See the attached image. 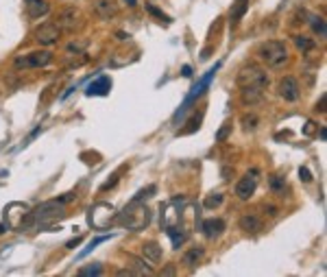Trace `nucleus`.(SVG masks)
<instances>
[{
  "label": "nucleus",
  "mask_w": 327,
  "mask_h": 277,
  "mask_svg": "<svg viewBox=\"0 0 327 277\" xmlns=\"http://www.w3.org/2000/svg\"><path fill=\"white\" fill-rule=\"evenodd\" d=\"M122 3H127L129 7H135V5H137V0H122Z\"/></svg>",
  "instance_id": "40"
},
{
  "label": "nucleus",
  "mask_w": 327,
  "mask_h": 277,
  "mask_svg": "<svg viewBox=\"0 0 327 277\" xmlns=\"http://www.w3.org/2000/svg\"><path fill=\"white\" fill-rule=\"evenodd\" d=\"M146 11L150 13V16H155V18L159 20V22H164V24H170V22H173V20H170V16H166L164 11H159L155 5H146Z\"/></svg>",
  "instance_id": "27"
},
{
  "label": "nucleus",
  "mask_w": 327,
  "mask_h": 277,
  "mask_svg": "<svg viewBox=\"0 0 327 277\" xmlns=\"http://www.w3.org/2000/svg\"><path fill=\"white\" fill-rule=\"evenodd\" d=\"M101 273H103V268L98 266V264L96 266H83L81 271H78V275H83V277L85 275H101Z\"/></svg>",
  "instance_id": "29"
},
{
  "label": "nucleus",
  "mask_w": 327,
  "mask_h": 277,
  "mask_svg": "<svg viewBox=\"0 0 327 277\" xmlns=\"http://www.w3.org/2000/svg\"><path fill=\"white\" fill-rule=\"evenodd\" d=\"M238 85H240V94H242V101L253 105V103H260L264 98V92L266 88L271 85V79H268L266 70L258 63H247L242 65L240 72H238Z\"/></svg>",
  "instance_id": "1"
},
{
  "label": "nucleus",
  "mask_w": 327,
  "mask_h": 277,
  "mask_svg": "<svg viewBox=\"0 0 327 277\" xmlns=\"http://www.w3.org/2000/svg\"><path fill=\"white\" fill-rule=\"evenodd\" d=\"M61 37V26L55 22H44L35 29V42L39 46H55Z\"/></svg>",
  "instance_id": "7"
},
{
  "label": "nucleus",
  "mask_w": 327,
  "mask_h": 277,
  "mask_svg": "<svg viewBox=\"0 0 327 277\" xmlns=\"http://www.w3.org/2000/svg\"><path fill=\"white\" fill-rule=\"evenodd\" d=\"M94 11H96V16L101 20H109V18H114L118 13V7L111 3V0H96V3H94Z\"/></svg>",
  "instance_id": "14"
},
{
  "label": "nucleus",
  "mask_w": 327,
  "mask_h": 277,
  "mask_svg": "<svg viewBox=\"0 0 327 277\" xmlns=\"http://www.w3.org/2000/svg\"><path fill=\"white\" fill-rule=\"evenodd\" d=\"M312 131H314V122H307V127L303 129V133H305V135H310Z\"/></svg>",
  "instance_id": "36"
},
{
  "label": "nucleus",
  "mask_w": 327,
  "mask_h": 277,
  "mask_svg": "<svg viewBox=\"0 0 327 277\" xmlns=\"http://www.w3.org/2000/svg\"><path fill=\"white\" fill-rule=\"evenodd\" d=\"M157 192V188L155 186H148V188H144V190H140V192H137L135 196H133V199H131V201H135V203H142L144 199H150V196H153Z\"/></svg>",
  "instance_id": "28"
},
{
  "label": "nucleus",
  "mask_w": 327,
  "mask_h": 277,
  "mask_svg": "<svg viewBox=\"0 0 327 277\" xmlns=\"http://www.w3.org/2000/svg\"><path fill=\"white\" fill-rule=\"evenodd\" d=\"M118 39H129V33H118Z\"/></svg>",
  "instance_id": "39"
},
{
  "label": "nucleus",
  "mask_w": 327,
  "mask_h": 277,
  "mask_svg": "<svg viewBox=\"0 0 327 277\" xmlns=\"http://www.w3.org/2000/svg\"><path fill=\"white\" fill-rule=\"evenodd\" d=\"M299 177H301V181H305V183H310L312 181V173L307 170L305 166L303 168H299Z\"/></svg>",
  "instance_id": "31"
},
{
  "label": "nucleus",
  "mask_w": 327,
  "mask_h": 277,
  "mask_svg": "<svg viewBox=\"0 0 327 277\" xmlns=\"http://www.w3.org/2000/svg\"><path fill=\"white\" fill-rule=\"evenodd\" d=\"M253 175H258V170H253L251 175L242 177V179L235 183V196H238L240 201H249L251 196L255 194V188H258V179H255Z\"/></svg>",
  "instance_id": "9"
},
{
  "label": "nucleus",
  "mask_w": 327,
  "mask_h": 277,
  "mask_svg": "<svg viewBox=\"0 0 327 277\" xmlns=\"http://www.w3.org/2000/svg\"><path fill=\"white\" fill-rule=\"evenodd\" d=\"M203 255H205V249H203V247H192L190 251L183 253V264L190 266V268H194L196 264H201Z\"/></svg>",
  "instance_id": "16"
},
{
  "label": "nucleus",
  "mask_w": 327,
  "mask_h": 277,
  "mask_svg": "<svg viewBox=\"0 0 327 277\" xmlns=\"http://www.w3.org/2000/svg\"><path fill=\"white\" fill-rule=\"evenodd\" d=\"M277 94L284 98L288 103H297L299 96H301V88H299V81L294 77H284L281 81L277 83Z\"/></svg>",
  "instance_id": "8"
},
{
  "label": "nucleus",
  "mask_w": 327,
  "mask_h": 277,
  "mask_svg": "<svg viewBox=\"0 0 327 277\" xmlns=\"http://www.w3.org/2000/svg\"><path fill=\"white\" fill-rule=\"evenodd\" d=\"M48 63H52V52L50 50H33L26 52L22 57H16V65L18 70H35V68H46Z\"/></svg>",
  "instance_id": "5"
},
{
  "label": "nucleus",
  "mask_w": 327,
  "mask_h": 277,
  "mask_svg": "<svg viewBox=\"0 0 327 277\" xmlns=\"http://www.w3.org/2000/svg\"><path fill=\"white\" fill-rule=\"evenodd\" d=\"M240 122H242V127H244V131H255V129H258V124H260V116L244 114L240 118Z\"/></svg>",
  "instance_id": "25"
},
{
  "label": "nucleus",
  "mask_w": 327,
  "mask_h": 277,
  "mask_svg": "<svg viewBox=\"0 0 327 277\" xmlns=\"http://www.w3.org/2000/svg\"><path fill=\"white\" fill-rule=\"evenodd\" d=\"M229 135H231V124H225V127H222L218 133H216V140H218V142H225Z\"/></svg>",
  "instance_id": "30"
},
{
  "label": "nucleus",
  "mask_w": 327,
  "mask_h": 277,
  "mask_svg": "<svg viewBox=\"0 0 327 277\" xmlns=\"http://www.w3.org/2000/svg\"><path fill=\"white\" fill-rule=\"evenodd\" d=\"M142 258L148 260V262H159L161 260V247L157 242H144L142 245Z\"/></svg>",
  "instance_id": "15"
},
{
  "label": "nucleus",
  "mask_w": 327,
  "mask_h": 277,
  "mask_svg": "<svg viewBox=\"0 0 327 277\" xmlns=\"http://www.w3.org/2000/svg\"><path fill=\"white\" fill-rule=\"evenodd\" d=\"M260 59L271 70H281L290 61V55H288V48L284 42H279V39H268V42L260 46Z\"/></svg>",
  "instance_id": "3"
},
{
  "label": "nucleus",
  "mask_w": 327,
  "mask_h": 277,
  "mask_svg": "<svg viewBox=\"0 0 327 277\" xmlns=\"http://www.w3.org/2000/svg\"><path fill=\"white\" fill-rule=\"evenodd\" d=\"M238 225H240V229L244 234H260L262 229V221L258 219L255 214H244V216H240V221H238Z\"/></svg>",
  "instance_id": "12"
},
{
  "label": "nucleus",
  "mask_w": 327,
  "mask_h": 277,
  "mask_svg": "<svg viewBox=\"0 0 327 277\" xmlns=\"http://www.w3.org/2000/svg\"><path fill=\"white\" fill-rule=\"evenodd\" d=\"M78 18V11L76 9H65L61 16H59V26H65V29H74V20Z\"/></svg>",
  "instance_id": "19"
},
{
  "label": "nucleus",
  "mask_w": 327,
  "mask_h": 277,
  "mask_svg": "<svg viewBox=\"0 0 327 277\" xmlns=\"http://www.w3.org/2000/svg\"><path fill=\"white\" fill-rule=\"evenodd\" d=\"M105 240H107V238H105V236H103V238H96V240H92V242H90V247H88V249H85V251L81 253V258H85V255H88V253L92 251V249H94L96 245H101V242H105Z\"/></svg>",
  "instance_id": "32"
},
{
  "label": "nucleus",
  "mask_w": 327,
  "mask_h": 277,
  "mask_svg": "<svg viewBox=\"0 0 327 277\" xmlns=\"http://www.w3.org/2000/svg\"><path fill=\"white\" fill-rule=\"evenodd\" d=\"M294 46L301 50V52H310L314 46H316V42H314L312 37H305V35H297L294 37Z\"/></svg>",
  "instance_id": "22"
},
{
  "label": "nucleus",
  "mask_w": 327,
  "mask_h": 277,
  "mask_svg": "<svg viewBox=\"0 0 327 277\" xmlns=\"http://www.w3.org/2000/svg\"><path fill=\"white\" fill-rule=\"evenodd\" d=\"M74 199H76V194L68 192L65 196L50 199V201L42 203V205H37L31 212L33 225H44V223H48V221H55V219H61V216H65V205H68L70 201H74Z\"/></svg>",
  "instance_id": "2"
},
{
  "label": "nucleus",
  "mask_w": 327,
  "mask_h": 277,
  "mask_svg": "<svg viewBox=\"0 0 327 277\" xmlns=\"http://www.w3.org/2000/svg\"><path fill=\"white\" fill-rule=\"evenodd\" d=\"M116 219V212L109 203H98L90 210V225L94 229H107V225Z\"/></svg>",
  "instance_id": "6"
},
{
  "label": "nucleus",
  "mask_w": 327,
  "mask_h": 277,
  "mask_svg": "<svg viewBox=\"0 0 327 277\" xmlns=\"http://www.w3.org/2000/svg\"><path fill=\"white\" fill-rule=\"evenodd\" d=\"M247 9H249V0H235L231 11H229V20H231V24H238L242 20V16L247 13Z\"/></svg>",
  "instance_id": "17"
},
{
  "label": "nucleus",
  "mask_w": 327,
  "mask_h": 277,
  "mask_svg": "<svg viewBox=\"0 0 327 277\" xmlns=\"http://www.w3.org/2000/svg\"><path fill=\"white\" fill-rule=\"evenodd\" d=\"M127 260L131 262V268H133L131 273H137V275H153V268H150L146 262H144V258H133V255H127Z\"/></svg>",
  "instance_id": "18"
},
{
  "label": "nucleus",
  "mask_w": 327,
  "mask_h": 277,
  "mask_svg": "<svg viewBox=\"0 0 327 277\" xmlns=\"http://www.w3.org/2000/svg\"><path fill=\"white\" fill-rule=\"evenodd\" d=\"M225 229H227V223L222 219H205L201 223V232H203V236H205L207 240L220 238V236L225 234Z\"/></svg>",
  "instance_id": "10"
},
{
  "label": "nucleus",
  "mask_w": 327,
  "mask_h": 277,
  "mask_svg": "<svg viewBox=\"0 0 327 277\" xmlns=\"http://www.w3.org/2000/svg\"><path fill=\"white\" fill-rule=\"evenodd\" d=\"M161 275H175V266H166L161 271Z\"/></svg>",
  "instance_id": "37"
},
{
  "label": "nucleus",
  "mask_w": 327,
  "mask_h": 277,
  "mask_svg": "<svg viewBox=\"0 0 327 277\" xmlns=\"http://www.w3.org/2000/svg\"><path fill=\"white\" fill-rule=\"evenodd\" d=\"M181 75H183V77H192V68H190V65H183V68H181Z\"/></svg>",
  "instance_id": "35"
},
{
  "label": "nucleus",
  "mask_w": 327,
  "mask_h": 277,
  "mask_svg": "<svg viewBox=\"0 0 327 277\" xmlns=\"http://www.w3.org/2000/svg\"><path fill=\"white\" fill-rule=\"evenodd\" d=\"M109 90H111V79L107 75H103V77L94 79V81L88 85L85 94H88V96H107Z\"/></svg>",
  "instance_id": "11"
},
{
  "label": "nucleus",
  "mask_w": 327,
  "mask_h": 277,
  "mask_svg": "<svg viewBox=\"0 0 327 277\" xmlns=\"http://www.w3.org/2000/svg\"><path fill=\"white\" fill-rule=\"evenodd\" d=\"M81 240H83V238H81V236H78V238L70 240V242H68V245H65V247H68V249H74V247H76V245H78V242H81Z\"/></svg>",
  "instance_id": "34"
},
{
  "label": "nucleus",
  "mask_w": 327,
  "mask_h": 277,
  "mask_svg": "<svg viewBox=\"0 0 327 277\" xmlns=\"http://www.w3.org/2000/svg\"><path fill=\"white\" fill-rule=\"evenodd\" d=\"M222 201H225V194H222V192H212L209 196H205L203 207H205V210H216V207L222 205Z\"/></svg>",
  "instance_id": "21"
},
{
  "label": "nucleus",
  "mask_w": 327,
  "mask_h": 277,
  "mask_svg": "<svg viewBox=\"0 0 327 277\" xmlns=\"http://www.w3.org/2000/svg\"><path fill=\"white\" fill-rule=\"evenodd\" d=\"M166 234L170 236V240H173V247H175V249H179L183 242L188 240V234L183 232V229H177V227H168Z\"/></svg>",
  "instance_id": "20"
},
{
  "label": "nucleus",
  "mask_w": 327,
  "mask_h": 277,
  "mask_svg": "<svg viewBox=\"0 0 327 277\" xmlns=\"http://www.w3.org/2000/svg\"><path fill=\"white\" fill-rule=\"evenodd\" d=\"M85 48H88V39H78V42L74 39V42H70L65 46V52H68V55H72V52H74V55H83Z\"/></svg>",
  "instance_id": "24"
},
{
  "label": "nucleus",
  "mask_w": 327,
  "mask_h": 277,
  "mask_svg": "<svg viewBox=\"0 0 327 277\" xmlns=\"http://www.w3.org/2000/svg\"><path fill=\"white\" fill-rule=\"evenodd\" d=\"M264 212H266L268 216H277V212H279V210L275 207V205H264Z\"/></svg>",
  "instance_id": "33"
},
{
  "label": "nucleus",
  "mask_w": 327,
  "mask_h": 277,
  "mask_svg": "<svg viewBox=\"0 0 327 277\" xmlns=\"http://www.w3.org/2000/svg\"><path fill=\"white\" fill-rule=\"evenodd\" d=\"M316 109H320V111H325V96H323V98H320V103L316 105Z\"/></svg>",
  "instance_id": "38"
},
{
  "label": "nucleus",
  "mask_w": 327,
  "mask_h": 277,
  "mask_svg": "<svg viewBox=\"0 0 327 277\" xmlns=\"http://www.w3.org/2000/svg\"><path fill=\"white\" fill-rule=\"evenodd\" d=\"M268 183H271V190L275 194H284V188H286V179L281 175H273L271 179H268Z\"/></svg>",
  "instance_id": "26"
},
{
  "label": "nucleus",
  "mask_w": 327,
  "mask_h": 277,
  "mask_svg": "<svg viewBox=\"0 0 327 277\" xmlns=\"http://www.w3.org/2000/svg\"><path fill=\"white\" fill-rule=\"evenodd\" d=\"M26 11H29V18L37 20V18L48 16L50 5L46 3V0H26Z\"/></svg>",
  "instance_id": "13"
},
{
  "label": "nucleus",
  "mask_w": 327,
  "mask_h": 277,
  "mask_svg": "<svg viewBox=\"0 0 327 277\" xmlns=\"http://www.w3.org/2000/svg\"><path fill=\"white\" fill-rule=\"evenodd\" d=\"M120 223L131 232H140L150 223V210L142 203L131 201L129 207H124V212L120 214Z\"/></svg>",
  "instance_id": "4"
},
{
  "label": "nucleus",
  "mask_w": 327,
  "mask_h": 277,
  "mask_svg": "<svg viewBox=\"0 0 327 277\" xmlns=\"http://www.w3.org/2000/svg\"><path fill=\"white\" fill-rule=\"evenodd\" d=\"M312 31L316 33L318 37H325L327 35V24H325V18H320V16H312Z\"/></svg>",
  "instance_id": "23"
}]
</instances>
